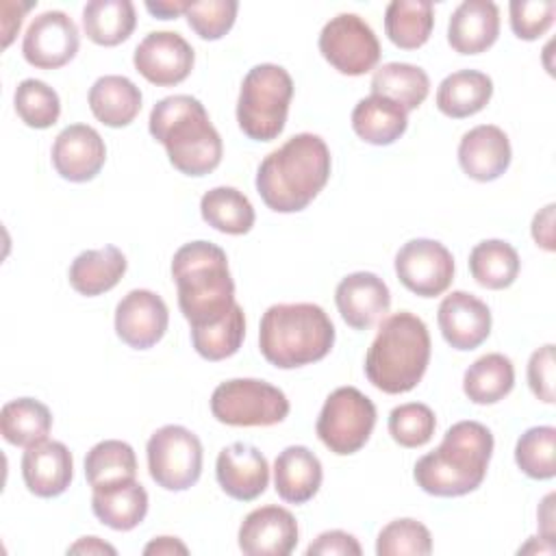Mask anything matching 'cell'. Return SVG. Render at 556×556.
<instances>
[{
	"label": "cell",
	"instance_id": "cell-17",
	"mask_svg": "<svg viewBox=\"0 0 556 556\" xmlns=\"http://www.w3.org/2000/svg\"><path fill=\"white\" fill-rule=\"evenodd\" d=\"M52 165L70 182L96 178L106 161V146L100 132L87 124L65 126L52 143Z\"/></svg>",
	"mask_w": 556,
	"mask_h": 556
},
{
	"label": "cell",
	"instance_id": "cell-25",
	"mask_svg": "<svg viewBox=\"0 0 556 556\" xmlns=\"http://www.w3.org/2000/svg\"><path fill=\"white\" fill-rule=\"evenodd\" d=\"M321 463L304 445L285 447L274 460V484L280 500L289 504H304L321 486Z\"/></svg>",
	"mask_w": 556,
	"mask_h": 556
},
{
	"label": "cell",
	"instance_id": "cell-14",
	"mask_svg": "<svg viewBox=\"0 0 556 556\" xmlns=\"http://www.w3.org/2000/svg\"><path fill=\"white\" fill-rule=\"evenodd\" d=\"M78 26L63 11H46L28 24L22 41L26 63L39 70H56L78 52Z\"/></svg>",
	"mask_w": 556,
	"mask_h": 556
},
{
	"label": "cell",
	"instance_id": "cell-36",
	"mask_svg": "<svg viewBox=\"0 0 556 556\" xmlns=\"http://www.w3.org/2000/svg\"><path fill=\"white\" fill-rule=\"evenodd\" d=\"M430 91L428 74L410 63H384L371 76V93L397 102L406 113L417 109Z\"/></svg>",
	"mask_w": 556,
	"mask_h": 556
},
{
	"label": "cell",
	"instance_id": "cell-41",
	"mask_svg": "<svg viewBox=\"0 0 556 556\" xmlns=\"http://www.w3.org/2000/svg\"><path fill=\"white\" fill-rule=\"evenodd\" d=\"M432 552L430 530L410 517L389 521L376 539L378 556H426Z\"/></svg>",
	"mask_w": 556,
	"mask_h": 556
},
{
	"label": "cell",
	"instance_id": "cell-6",
	"mask_svg": "<svg viewBox=\"0 0 556 556\" xmlns=\"http://www.w3.org/2000/svg\"><path fill=\"white\" fill-rule=\"evenodd\" d=\"M334 345V326L326 311L311 302L274 304L258 326V348L278 369H295L321 361Z\"/></svg>",
	"mask_w": 556,
	"mask_h": 556
},
{
	"label": "cell",
	"instance_id": "cell-11",
	"mask_svg": "<svg viewBox=\"0 0 556 556\" xmlns=\"http://www.w3.org/2000/svg\"><path fill=\"white\" fill-rule=\"evenodd\" d=\"M321 56L345 76H363L380 61V41L374 28L356 13L330 17L319 33Z\"/></svg>",
	"mask_w": 556,
	"mask_h": 556
},
{
	"label": "cell",
	"instance_id": "cell-47",
	"mask_svg": "<svg viewBox=\"0 0 556 556\" xmlns=\"http://www.w3.org/2000/svg\"><path fill=\"white\" fill-rule=\"evenodd\" d=\"M554 204H547L532 219V239L547 252H554Z\"/></svg>",
	"mask_w": 556,
	"mask_h": 556
},
{
	"label": "cell",
	"instance_id": "cell-24",
	"mask_svg": "<svg viewBox=\"0 0 556 556\" xmlns=\"http://www.w3.org/2000/svg\"><path fill=\"white\" fill-rule=\"evenodd\" d=\"M91 510L104 526L126 532L146 519L148 493L135 478L102 484L91 493Z\"/></svg>",
	"mask_w": 556,
	"mask_h": 556
},
{
	"label": "cell",
	"instance_id": "cell-51",
	"mask_svg": "<svg viewBox=\"0 0 556 556\" xmlns=\"http://www.w3.org/2000/svg\"><path fill=\"white\" fill-rule=\"evenodd\" d=\"M189 7V2H182V0H174V2H167V0H161V2H146V9L159 17V20H172L180 13H185Z\"/></svg>",
	"mask_w": 556,
	"mask_h": 556
},
{
	"label": "cell",
	"instance_id": "cell-8",
	"mask_svg": "<svg viewBox=\"0 0 556 556\" xmlns=\"http://www.w3.org/2000/svg\"><path fill=\"white\" fill-rule=\"evenodd\" d=\"M211 413L226 426H274L289 415V400L265 380L232 378L215 387Z\"/></svg>",
	"mask_w": 556,
	"mask_h": 556
},
{
	"label": "cell",
	"instance_id": "cell-48",
	"mask_svg": "<svg viewBox=\"0 0 556 556\" xmlns=\"http://www.w3.org/2000/svg\"><path fill=\"white\" fill-rule=\"evenodd\" d=\"M143 554L150 556H169V554H189V547L176 539V536H156L152 539L146 547H143Z\"/></svg>",
	"mask_w": 556,
	"mask_h": 556
},
{
	"label": "cell",
	"instance_id": "cell-30",
	"mask_svg": "<svg viewBox=\"0 0 556 556\" xmlns=\"http://www.w3.org/2000/svg\"><path fill=\"white\" fill-rule=\"evenodd\" d=\"M515 387L513 361L500 352H491L473 361L463 376V391L473 404H495Z\"/></svg>",
	"mask_w": 556,
	"mask_h": 556
},
{
	"label": "cell",
	"instance_id": "cell-27",
	"mask_svg": "<svg viewBox=\"0 0 556 556\" xmlns=\"http://www.w3.org/2000/svg\"><path fill=\"white\" fill-rule=\"evenodd\" d=\"M87 100L93 117L111 128L128 126L141 111L139 87L119 74L100 76L91 85Z\"/></svg>",
	"mask_w": 556,
	"mask_h": 556
},
{
	"label": "cell",
	"instance_id": "cell-33",
	"mask_svg": "<svg viewBox=\"0 0 556 556\" xmlns=\"http://www.w3.org/2000/svg\"><path fill=\"white\" fill-rule=\"evenodd\" d=\"M52 428V413L46 404L33 397H17L0 410V432L7 443L30 447L46 441Z\"/></svg>",
	"mask_w": 556,
	"mask_h": 556
},
{
	"label": "cell",
	"instance_id": "cell-23",
	"mask_svg": "<svg viewBox=\"0 0 556 556\" xmlns=\"http://www.w3.org/2000/svg\"><path fill=\"white\" fill-rule=\"evenodd\" d=\"M500 35V9L491 0L460 2L447 24V43L458 54H480Z\"/></svg>",
	"mask_w": 556,
	"mask_h": 556
},
{
	"label": "cell",
	"instance_id": "cell-29",
	"mask_svg": "<svg viewBox=\"0 0 556 556\" xmlns=\"http://www.w3.org/2000/svg\"><path fill=\"white\" fill-rule=\"evenodd\" d=\"M493 96V80L478 70H458L445 76L437 89V109L454 119L480 113Z\"/></svg>",
	"mask_w": 556,
	"mask_h": 556
},
{
	"label": "cell",
	"instance_id": "cell-34",
	"mask_svg": "<svg viewBox=\"0 0 556 556\" xmlns=\"http://www.w3.org/2000/svg\"><path fill=\"white\" fill-rule=\"evenodd\" d=\"M519 254L502 239H484L469 254V271L484 289H506L519 276Z\"/></svg>",
	"mask_w": 556,
	"mask_h": 556
},
{
	"label": "cell",
	"instance_id": "cell-35",
	"mask_svg": "<svg viewBox=\"0 0 556 556\" xmlns=\"http://www.w3.org/2000/svg\"><path fill=\"white\" fill-rule=\"evenodd\" d=\"M202 219L219 232L245 235L254 226L252 202L235 187H213L200 200Z\"/></svg>",
	"mask_w": 556,
	"mask_h": 556
},
{
	"label": "cell",
	"instance_id": "cell-44",
	"mask_svg": "<svg viewBox=\"0 0 556 556\" xmlns=\"http://www.w3.org/2000/svg\"><path fill=\"white\" fill-rule=\"evenodd\" d=\"M510 28L519 39L532 41L549 30L554 24V0H513L508 4Z\"/></svg>",
	"mask_w": 556,
	"mask_h": 556
},
{
	"label": "cell",
	"instance_id": "cell-39",
	"mask_svg": "<svg viewBox=\"0 0 556 556\" xmlns=\"http://www.w3.org/2000/svg\"><path fill=\"white\" fill-rule=\"evenodd\" d=\"M517 467L534 480H552L556 476V428H528L515 445Z\"/></svg>",
	"mask_w": 556,
	"mask_h": 556
},
{
	"label": "cell",
	"instance_id": "cell-13",
	"mask_svg": "<svg viewBox=\"0 0 556 556\" xmlns=\"http://www.w3.org/2000/svg\"><path fill=\"white\" fill-rule=\"evenodd\" d=\"M191 43L174 30L148 33L135 48V70L156 87H172L182 83L193 70Z\"/></svg>",
	"mask_w": 556,
	"mask_h": 556
},
{
	"label": "cell",
	"instance_id": "cell-3",
	"mask_svg": "<svg viewBox=\"0 0 556 556\" xmlns=\"http://www.w3.org/2000/svg\"><path fill=\"white\" fill-rule=\"evenodd\" d=\"M148 128L180 174L206 176L222 163V137L193 96L176 93L159 100L150 111Z\"/></svg>",
	"mask_w": 556,
	"mask_h": 556
},
{
	"label": "cell",
	"instance_id": "cell-2",
	"mask_svg": "<svg viewBox=\"0 0 556 556\" xmlns=\"http://www.w3.org/2000/svg\"><path fill=\"white\" fill-rule=\"evenodd\" d=\"M493 454V434L480 421H456L434 452L415 463L417 486L437 497H460L476 491Z\"/></svg>",
	"mask_w": 556,
	"mask_h": 556
},
{
	"label": "cell",
	"instance_id": "cell-38",
	"mask_svg": "<svg viewBox=\"0 0 556 556\" xmlns=\"http://www.w3.org/2000/svg\"><path fill=\"white\" fill-rule=\"evenodd\" d=\"M245 337V317L239 304L217 324L191 328V343L195 352L206 361H224L241 348Z\"/></svg>",
	"mask_w": 556,
	"mask_h": 556
},
{
	"label": "cell",
	"instance_id": "cell-26",
	"mask_svg": "<svg viewBox=\"0 0 556 556\" xmlns=\"http://www.w3.org/2000/svg\"><path fill=\"white\" fill-rule=\"evenodd\" d=\"M128 261L124 252L115 245H104L100 250L80 252L67 271L70 285L76 293L93 298L111 291L126 274Z\"/></svg>",
	"mask_w": 556,
	"mask_h": 556
},
{
	"label": "cell",
	"instance_id": "cell-45",
	"mask_svg": "<svg viewBox=\"0 0 556 556\" xmlns=\"http://www.w3.org/2000/svg\"><path fill=\"white\" fill-rule=\"evenodd\" d=\"M554 345L547 343L532 352L528 361L530 391L545 404L554 402Z\"/></svg>",
	"mask_w": 556,
	"mask_h": 556
},
{
	"label": "cell",
	"instance_id": "cell-37",
	"mask_svg": "<svg viewBox=\"0 0 556 556\" xmlns=\"http://www.w3.org/2000/svg\"><path fill=\"white\" fill-rule=\"evenodd\" d=\"M85 476L91 489L135 478L137 476L135 450L119 439H106L96 443L85 456Z\"/></svg>",
	"mask_w": 556,
	"mask_h": 556
},
{
	"label": "cell",
	"instance_id": "cell-16",
	"mask_svg": "<svg viewBox=\"0 0 556 556\" xmlns=\"http://www.w3.org/2000/svg\"><path fill=\"white\" fill-rule=\"evenodd\" d=\"M298 521L282 506H261L239 526V549L248 556H289L298 545Z\"/></svg>",
	"mask_w": 556,
	"mask_h": 556
},
{
	"label": "cell",
	"instance_id": "cell-22",
	"mask_svg": "<svg viewBox=\"0 0 556 556\" xmlns=\"http://www.w3.org/2000/svg\"><path fill=\"white\" fill-rule=\"evenodd\" d=\"M74 476L72 452L61 441H41L26 447L22 456V478L37 497H56L67 491Z\"/></svg>",
	"mask_w": 556,
	"mask_h": 556
},
{
	"label": "cell",
	"instance_id": "cell-43",
	"mask_svg": "<svg viewBox=\"0 0 556 556\" xmlns=\"http://www.w3.org/2000/svg\"><path fill=\"white\" fill-rule=\"evenodd\" d=\"M237 11L239 2L235 0H202L189 2L185 17L198 37L215 41L232 28Z\"/></svg>",
	"mask_w": 556,
	"mask_h": 556
},
{
	"label": "cell",
	"instance_id": "cell-7",
	"mask_svg": "<svg viewBox=\"0 0 556 556\" xmlns=\"http://www.w3.org/2000/svg\"><path fill=\"white\" fill-rule=\"evenodd\" d=\"M293 98V80L289 72L276 63H258L243 76L237 122L243 135L254 141L276 139L285 124Z\"/></svg>",
	"mask_w": 556,
	"mask_h": 556
},
{
	"label": "cell",
	"instance_id": "cell-20",
	"mask_svg": "<svg viewBox=\"0 0 556 556\" xmlns=\"http://www.w3.org/2000/svg\"><path fill=\"white\" fill-rule=\"evenodd\" d=\"M334 302L350 328L367 330L389 311L391 291L380 276L371 271H354L337 285Z\"/></svg>",
	"mask_w": 556,
	"mask_h": 556
},
{
	"label": "cell",
	"instance_id": "cell-50",
	"mask_svg": "<svg viewBox=\"0 0 556 556\" xmlns=\"http://www.w3.org/2000/svg\"><path fill=\"white\" fill-rule=\"evenodd\" d=\"M539 523H541V539L549 545H554V493H549L541 508H539Z\"/></svg>",
	"mask_w": 556,
	"mask_h": 556
},
{
	"label": "cell",
	"instance_id": "cell-5",
	"mask_svg": "<svg viewBox=\"0 0 556 556\" xmlns=\"http://www.w3.org/2000/svg\"><path fill=\"white\" fill-rule=\"evenodd\" d=\"M430 363V334L421 317L400 311L382 319L365 356V376L382 393L413 391Z\"/></svg>",
	"mask_w": 556,
	"mask_h": 556
},
{
	"label": "cell",
	"instance_id": "cell-46",
	"mask_svg": "<svg viewBox=\"0 0 556 556\" xmlns=\"http://www.w3.org/2000/svg\"><path fill=\"white\" fill-rule=\"evenodd\" d=\"M361 552L356 536L343 530H326L306 547V556H361Z\"/></svg>",
	"mask_w": 556,
	"mask_h": 556
},
{
	"label": "cell",
	"instance_id": "cell-42",
	"mask_svg": "<svg viewBox=\"0 0 556 556\" xmlns=\"http://www.w3.org/2000/svg\"><path fill=\"white\" fill-rule=\"evenodd\" d=\"M437 428V417L421 402H406L389 413V434L402 447L426 445Z\"/></svg>",
	"mask_w": 556,
	"mask_h": 556
},
{
	"label": "cell",
	"instance_id": "cell-49",
	"mask_svg": "<svg viewBox=\"0 0 556 556\" xmlns=\"http://www.w3.org/2000/svg\"><path fill=\"white\" fill-rule=\"evenodd\" d=\"M67 554H111V556H115L117 549L98 536H83L74 545L67 547Z\"/></svg>",
	"mask_w": 556,
	"mask_h": 556
},
{
	"label": "cell",
	"instance_id": "cell-31",
	"mask_svg": "<svg viewBox=\"0 0 556 556\" xmlns=\"http://www.w3.org/2000/svg\"><path fill=\"white\" fill-rule=\"evenodd\" d=\"M135 26L137 13L130 0H91L83 9L85 35L98 46H117L126 41Z\"/></svg>",
	"mask_w": 556,
	"mask_h": 556
},
{
	"label": "cell",
	"instance_id": "cell-18",
	"mask_svg": "<svg viewBox=\"0 0 556 556\" xmlns=\"http://www.w3.org/2000/svg\"><path fill=\"white\" fill-rule=\"evenodd\" d=\"M437 321L443 339L454 350H476L491 334L489 306L467 291H452L437 311Z\"/></svg>",
	"mask_w": 556,
	"mask_h": 556
},
{
	"label": "cell",
	"instance_id": "cell-40",
	"mask_svg": "<svg viewBox=\"0 0 556 556\" xmlns=\"http://www.w3.org/2000/svg\"><path fill=\"white\" fill-rule=\"evenodd\" d=\"M17 117L30 128H50L61 115L59 93L37 78H24L13 93Z\"/></svg>",
	"mask_w": 556,
	"mask_h": 556
},
{
	"label": "cell",
	"instance_id": "cell-9",
	"mask_svg": "<svg viewBox=\"0 0 556 556\" xmlns=\"http://www.w3.org/2000/svg\"><path fill=\"white\" fill-rule=\"evenodd\" d=\"M376 426V406L356 387L334 389L317 417L315 430L319 441L339 456L358 452Z\"/></svg>",
	"mask_w": 556,
	"mask_h": 556
},
{
	"label": "cell",
	"instance_id": "cell-4",
	"mask_svg": "<svg viewBox=\"0 0 556 556\" xmlns=\"http://www.w3.org/2000/svg\"><path fill=\"white\" fill-rule=\"evenodd\" d=\"M172 278L180 313L191 328L222 321L237 304L228 256L211 241L180 245L172 258Z\"/></svg>",
	"mask_w": 556,
	"mask_h": 556
},
{
	"label": "cell",
	"instance_id": "cell-21",
	"mask_svg": "<svg viewBox=\"0 0 556 556\" xmlns=\"http://www.w3.org/2000/svg\"><path fill=\"white\" fill-rule=\"evenodd\" d=\"M510 159L513 150L506 132L493 124H480L467 130L458 143V163L478 182L500 178L508 169Z\"/></svg>",
	"mask_w": 556,
	"mask_h": 556
},
{
	"label": "cell",
	"instance_id": "cell-19",
	"mask_svg": "<svg viewBox=\"0 0 556 556\" xmlns=\"http://www.w3.org/2000/svg\"><path fill=\"white\" fill-rule=\"evenodd\" d=\"M215 476L226 495L239 502H252L269 484V465L254 445L237 441L219 450Z\"/></svg>",
	"mask_w": 556,
	"mask_h": 556
},
{
	"label": "cell",
	"instance_id": "cell-15",
	"mask_svg": "<svg viewBox=\"0 0 556 556\" xmlns=\"http://www.w3.org/2000/svg\"><path fill=\"white\" fill-rule=\"evenodd\" d=\"M167 324V304L150 289H132L115 306V332L128 348L148 350L156 345Z\"/></svg>",
	"mask_w": 556,
	"mask_h": 556
},
{
	"label": "cell",
	"instance_id": "cell-10",
	"mask_svg": "<svg viewBox=\"0 0 556 556\" xmlns=\"http://www.w3.org/2000/svg\"><path fill=\"white\" fill-rule=\"evenodd\" d=\"M150 478L165 491H187L202 473V443L185 426L167 424L148 439Z\"/></svg>",
	"mask_w": 556,
	"mask_h": 556
},
{
	"label": "cell",
	"instance_id": "cell-32",
	"mask_svg": "<svg viewBox=\"0 0 556 556\" xmlns=\"http://www.w3.org/2000/svg\"><path fill=\"white\" fill-rule=\"evenodd\" d=\"M434 26V7L426 0H393L384 11V33L402 50L421 48Z\"/></svg>",
	"mask_w": 556,
	"mask_h": 556
},
{
	"label": "cell",
	"instance_id": "cell-28",
	"mask_svg": "<svg viewBox=\"0 0 556 556\" xmlns=\"http://www.w3.org/2000/svg\"><path fill=\"white\" fill-rule=\"evenodd\" d=\"M408 126L406 111L384 98V96H367L356 102L352 111V128L354 132L371 146H389L397 141Z\"/></svg>",
	"mask_w": 556,
	"mask_h": 556
},
{
	"label": "cell",
	"instance_id": "cell-12",
	"mask_svg": "<svg viewBox=\"0 0 556 556\" xmlns=\"http://www.w3.org/2000/svg\"><path fill=\"white\" fill-rule=\"evenodd\" d=\"M397 280L421 298H437L454 280V256L434 239H410L395 254Z\"/></svg>",
	"mask_w": 556,
	"mask_h": 556
},
{
	"label": "cell",
	"instance_id": "cell-1",
	"mask_svg": "<svg viewBox=\"0 0 556 556\" xmlns=\"http://www.w3.org/2000/svg\"><path fill=\"white\" fill-rule=\"evenodd\" d=\"M330 150L319 135L300 132L269 152L256 169V191L276 213L306 208L330 178Z\"/></svg>",
	"mask_w": 556,
	"mask_h": 556
}]
</instances>
